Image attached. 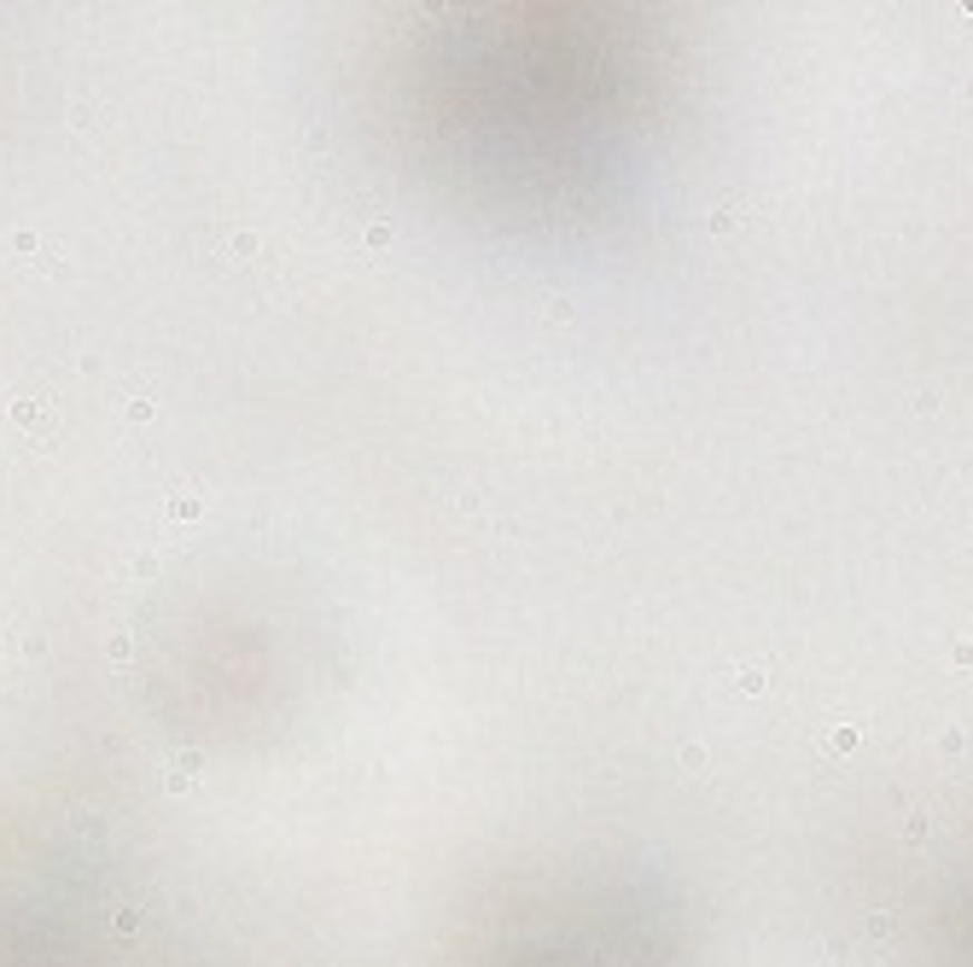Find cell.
Masks as SVG:
<instances>
[{
	"mask_svg": "<svg viewBox=\"0 0 973 967\" xmlns=\"http://www.w3.org/2000/svg\"><path fill=\"white\" fill-rule=\"evenodd\" d=\"M734 222H740V211H734V205H723V211H717V222H711V227H717V234H729Z\"/></svg>",
	"mask_w": 973,
	"mask_h": 967,
	"instance_id": "obj_1",
	"label": "cell"
}]
</instances>
